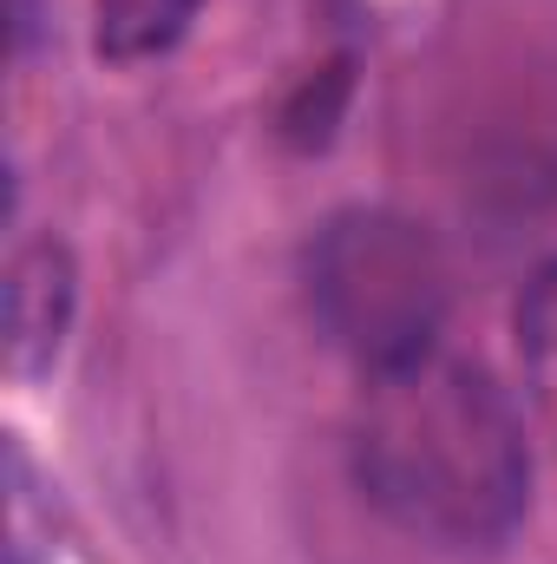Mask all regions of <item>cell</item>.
Here are the masks:
<instances>
[{"label": "cell", "mask_w": 557, "mask_h": 564, "mask_svg": "<svg viewBox=\"0 0 557 564\" xmlns=\"http://www.w3.org/2000/svg\"><path fill=\"white\" fill-rule=\"evenodd\" d=\"M348 459L368 506L433 545H499L532 499V453L505 388L446 348L361 381Z\"/></svg>", "instance_id": "1"}, {"label": "cell", "mask_w": 557, "mask_h": 564, "mask_svg": "<svg viewBox=\"0 0 557 564\" xmlns=\"http://www.w3.org/2000/svg\"><path fill=\"white\" fill-rule=\"evenodd\" d=\"M308 302L335 348L361 361V375L414 361L439 348L446 322V263L426 224L401 210H341L308 243Z\"/></svg>", "instance_id": "2"}, {"label": "cell", "mask_w": 557, "mask_h": 564, "mask_svg": "<svg viewBox=\"0 0 557 564\" xmlns=\"http://www.w3.org/2000/svg\"><path fill=\"white\" fill-rule=\"evenodd\" d=\"M73 295H79V276H73L66 243L40 237L13 257V270H7V375L33 381L53 368V355L73 328Z\"/></svg>", "instance_id": "3"}, {"label": "cell", "mask_w": 557, "mask_h": 564, "mask_svg": "<svg viewBox=\"0 0 557 564\" xmlns=\"http://www.w3.org/2000/svg\"><path fill=\"white\" fill-rule=\"evenodd\" d=\"M190 20H197V0H92V46L112 66H139L171 53Z\"/></svg>", "instance_id": "4"}, {"label": "cell", "mask_w": 557, "mask_h": 564, "mask_svg": "<svg viewBox=\"0 0 557 564\" xmlns=\"http://www.w3.org/2000/svg\"><path fill=\"white\" fill-rule=\"evenodd\" d=\"M512 335H518L525 388H532V401H538L545 426L557 433V263H545L538 276L525 282L518 315H512Z\"/></svg>", "instance_id": "5"}]
</instances>
